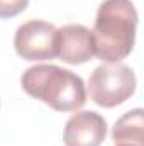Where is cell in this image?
I'll return each mask as SVG.
<instances>
[{
    "label": "cell",
    "mask_w": 144,
    "mask_h": 146,
    "mask_svg": "<svg viewBox=\"0 0 144 146\" xmlns=\"http://www.w3.org/2000/svg\"><path fill=\"white\" fill-rule=\"evenodd\" d=\"M137 10L131 0H104L92 29L95 56L105 63H120L136 42Z\"/></svg>",
    "instance_id": "6da1fadb"
},
{
    "label": "cell",
    "mask_w": 144,
    "mask_h": 146,
    "mask_svg": "<svg viewBox=\"0 0 144 146\" xmlns=\"http://www.w3.org/2000/svg\"><path fill=\"white\" fill-rule=\"evenodd\" d=\"M20 85L27 95L58 112L78 110L87 102V88L81 76L56 65L27 68L20 76Z\"/></svg>",
    "instance_id": "7a4b0ae2"
},
{
    "label": "cell",
    "mask_w": 144,
    "mask_h": 146,
    "mask_svg": "<svg viewBox=\"0 0 144 146\" xmlns=\"http://www.w3.org/2000/svg\"><path fill=\"white\" fill-rule=\"evenodd\" d=\"M136 92V75L122 63H105L97 66L88 80L90 99L105 109L117 107Z\"/></svg>",
    "instance_id": "3957f363"
},
{
    "label": "cell",
    "mask_w": 144,
    "mask_h": 146,
    "mask_svg": "<svg viewBox=\"0 0 144 146\" xmlns=\"http://www.w3.org/2000/svg\"><path fill=\"white\" fill-rule=\"evenodd\" d=\"M14 48L27 61L53 60L56 58V27L46 21H29L17 27Z\"/></svg>",
    "instance_id": "277c9868"
},
{
    "label": "cell",
    "mask_w": 144,
    "mask_h": 146,
    "mask_svg": "<svg viewBox=\"0 0 144 146\" xmlns=\"http://www.w3.org/2000/svg\"><path fill=\"white\" fill-rule=\"evenodd\" d=\"M56 56L68 65H83L95 56L92 31L81 24L56 29Z\"/></svg>",
    "instance_id": "5b68a950"
},
{
    "label": "cell",
    "mask_w": 144,
    "mask_h": 146,
    "mask_svg": "<svg viewBox=\"0 0 144 146\" xmlns=\"http://www.w3.org/2000/svg\"><path fill=\"white\" fill-rule=\"evenodd\" d=\"M107 136V121L95 110H78L66 121L65 146H100Z\"/></svg>",
    "instance_id": "8992f818"
},
{
    "label": "cell",
    "mask_w": 144,
    "mask_h": 146,
    "mask_svg": "<svg viewBox=\"0 0 144 146\" xmlns=\"http://www.w3.org/2000/svg\"><path fill=\"white\" fill-rule=\"evenodd\" d=\"M144 112L143 109H132L126 112L112 129V139L115 145L143 146Z\"/></svg>",
    "instance_id": "52a82bcc"
},
{
    "label": "cell",
    "mask_w": 144,
    "mask_h": 146,
    "mask_svg": "<svg viewBox=\"0 0 144 146\" xmlns=\"http://www.w3.org/2000/svg\"><path fill=\"white\" fill-rule=\"evenodd\" d=\"M29 5V0H0V19H10L22 14Z\"/></svg>",
    "instance_id": "ba28073f"
},
{
    "label": "cell",
    "mask_w": 144,
    "mask_h": 146,
    "mask_svg": "<svg viewBox=\"0 0 144 146\" xmlns=\"http://www.w3.org/2000/svg\"><path fill=\"white\" fill-rule=\"evenodd\" d=\"M115 146H132V145H115Z\"/></svg>",
    "instance_id": "9c48e42d"
}]
</instances>
